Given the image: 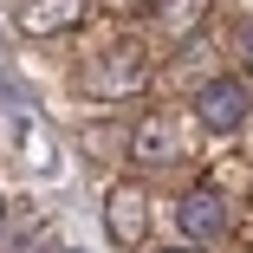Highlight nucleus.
<instances>
[{"label": "nucleus", "instance_id": "12", "mask_svg": "<svg viewBox=\"0 0 253 253\" xmlns=\"http://www.w3.org/2000/svg\"><path fill=\"white\" fill-rule=\"evenodd\" d=\"M65 253H84V247H65Z\"/></svg>", "mask_w": 253, "mask_h": 253}, {"label": "nucleus", "instance_id": "11", "mask_svg": "<svg viewBox=\"0 0 253 253\" xmlns=\"http://www.w3.org/2000/svg\"><path fill=\"white\" fill-rule=\"evenodd\" d=\"M0 221H7V195H0Z\"/></svg>", "mask_w": 253, "mask_h": 253}, {"label": "nucleus", "instance_id": "6", "mask_svg": "<svg viewBox=\"0 0 253 253\" xmlns=\"http://www.w3.org/2000/svg\"><path fill=\"white\" fill-rule=\"evenodd\" d=\"M84 13H91V0H20V7H13V26H20L26 39H59V33H72Z\"/></svg>", "mask_w": 253, "mask_h": 253}, {"label": "nucleus", "instance_id": "8", "mask_svg": "<svg viewBox=\"0 0 253 253\" xmlns=\"http://www.w3.org/2000/svg\"><path fill=\"white\" fill-rule=\"evenodd\" d=\"M97 7H111V13H149V0H97Z\"/></svg>", "mask_w": 253, "mask_h": 253}, {"label": "nucleus", "instance_id": "2", "mask_svg": "<svg viewBox=\"0 0 253 253\" xmlns=\"http://www.w3.org/2000/svg\"><path fill=\"white\" fill-rule=\"evenodd\" d=\"M188 111H195L201 130L234 136V130H247V117H253V91H247V78H234V72H208V78L195 84Z\"/></svg>", "mask_w": 253, "mask_h": 253}, {"label": "nucleus", "instance_id": "3", "mask_svg": "<svg viewBox=\"0 0 253 253\" xmlns=\"http://www.w3.org/2000/svg\"><path fill=\"white\" fill-rule=\"evenodd\" d=\"M175 227H182L188 247H201V240H227L234 208H227L221 188H182V195H175Z\"/></svg>", "mask_w": 253, "mask_h": 253}, {"label": "nucleus", "instance_id": "9", "mask_svg": "<svg viewBox=\"0 0 253 253\" xmlns=\"http://www.w3.org/2000/svg\"><path fill=\"white\" fill-rule=\"evenodd\" d=\"M234 39H240V52H247V59H253V13H247V20H240V26H234Z\"/></svg>", "mask_w": 253, "mask_h": 253}, {"label": "nucleus", "instance_id": "7", "mask_svg": "<svg viewBox=\"0 0 253 253\" xmlns=\"http://www.w3.org/2000/svg\"><path fill=\"white\" fill-rule=\"evenodd\" d=\"M208 13H214V0H149V26H156L163 45H188V39H201Z\"/></svg>", "mask_w": 253, "mask_h": 253}, {"label": "nucleus", "instance_id": "1", "mask_svg": "<svg viewBox=\"0 0 253 253\" xmlns=\"http://www.w3.org/2000/svg\"><path fill=\"white\" fill-rule=\"evenodd\" d=\"M78 84L84 97H143L149 84H156V65H149V45L143 39H111V45H97V52L78 65Z\"/></svg>", "mask_w": 253, "mask_h": 253}, {"label": "nucleus", "instance_id": "4", "mask_svg": "<svg viewBox=\"0 0 253 253\" xmlns=\"http://www.w3.org/2000/svg\"><path fill=\"white\" fill-rule=\"evenodd\" d=\"M130 163L136 169H175L182 163V130H175L169 111H149V117L130 124Z\"/></svg>", "mask_w": 253, "mask_h": 253}, {"label": "nucleus", "instance_id": "10", "mask_svg": "<svg viewBox=\"0 0 253 253\" xmlns=\"http://www.w3.org/2000/svg\"><path fill=\"white\" fill-rule=\"evenodd\" d=\"M156 253H195V247H156Z\"/></svg>", "mask_w": 253, "mask_h": 253}, {"label": "nucleus", "instance_id": "5", "mask_svg": "<svg viewBox=\"0 0 253 253\" xmlns=\"http://www.w3.org/2000/svg\"><path fill=\"white\" fill-rule=\"evenodd\" d=\"M104 234H111L124 253L143 247V234H149V195H143L136 182H117V188L104 195Z\"/></svg>", "mask_w": 253, "mask_h": 253}]
</instances>
